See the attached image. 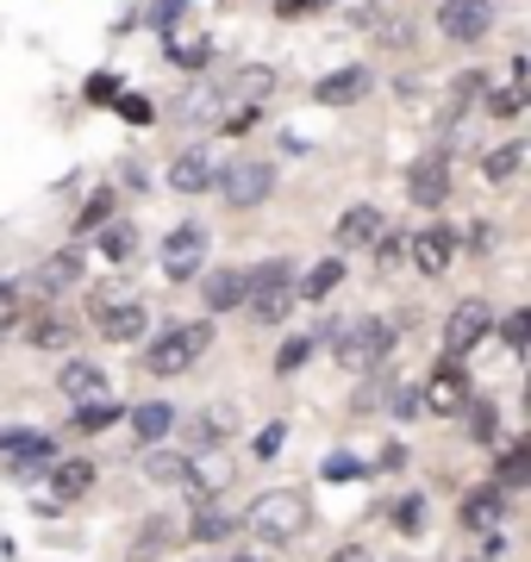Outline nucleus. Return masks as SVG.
I'll list each match as a JSON object with an SVG mask.
<instances>
[{
  "label": "nucleus",
  "mask_w": 531,
  "mask_h": 562,
  "mask_svg": "<svg viewBox=\"0 0 531 562\" xmlns=\"http://www.w3.org/2000/svg\"><path fill=\"white\" fill-rule=\"evenodd\" d=\"M245 525L257 531V543H294V538H307V525H313V506L301 487H269V494H257L245 513Z\"/></svg>",
  "instance_id": "1"
},
{
  "label": "nucleus",
  "mask_w": 531,
  "mask_h": 562,
  "mask_svg": "<svg viewBox=\"0 0 531 562\" xmlns=\"http://www.w3.org/2000/svg\"><path fill=\"white\" fill-rule=\"evenodd\" d=\"M331 357L344 362L350 375H375L394 357V325L388 319H350L331 331Z\"/></svg>",
  "instance_id": "2"
},
{
  "label": "nucleus",
  "mask_w": 531,
  "mask_h": 562,
  "mask_svg": "<svg viewBox=\"0 0 531 562\" xmlns=\"http://www.w3.org/2000/svg\"><path fill=\"white\" fill-rule=\"evenodd\" d=\"M245 301L263 325H282L287 306H294V262L269 257V262H257V269H245Z\"/></svg>",
  "instance_id": "3"
},
{
  "label": "nucleus",
  "mask_w": 531,
  "mask_h": 562,
  "mask_svg": "<svg viewBox=\"0 0 531 562\" xmlns=\"http://www.w3.org/2000/svg\"><path fill=\"white\" fill-rule=\"evenodd\" d=\"M206 350H213V325H206V319L169 325L163 338L144 350V369H150V375H182V369H194Z\"/></svg>",
  "instance_id": "4"
},
{
  "label": "nucleus",
  "mask_w": 531,
  "mask_h": 562,
  "mask_svg": "<svg viewBox=\"0 0 531 562\" xmlns=\"http://www.w3.org/2000/svg\"><path fill=\"white\" fill-rule=\"evenodd\" d=\"M488 331H494V306L488 301H456V306H450V319H444V357L463 362L475 344L488 338Z\"/></svg>",
  "instance_id": "5"
},
{
  "label": "nucleus",
  "mask_w": 531,
  "mask_h": 562,
  "mask_svg": "<svg viewBox=\"0 0 531 562\" xmlns=\"http://www.w3.org/2000/svg\"><path fill=\"white\" fill-rule=\"evenodd\" d=\"M213 188H219V201L225 206H263L269 201V188H275V169L269 162H231L225 176H213Z\"/></svg>",
  "instance_id": "6"
},
{
  "label": "nucleus",
  "mask_w": 531,
  "mask_h": 562,
  "mask_svg": "<svg viewBox=\"0 0 531 562\" xmlns=\"http://www.w3.org/2000/svg\"><path fill=\"white\" fill-rule=\"evenodd\" d=\"M426 406H431V419H456V413L470 406V369L456 357H444L426 375Z\"/></svg>",
  "instance_id": "7"
},
{
  "label": "nucleus",
  "mask_w": 531,
  "mask_h": 562,
  "mask_svg": "<svg viewBox=\"0 0 531 562\" xmlns=\"http://www.w3.org/2000/svg\"><path fill=\"white\" fill-rule=\"evenodd\" d=\"M438 32L450 44H482L494 32V7L488 0H444L438 7Z\"/></svg>",
  "instance_id": "8"
},
{
  "label": "nucleus",
  "mask_w": 531,
  "mask_h": 562,
  "mask_svg": "<svg viewBox=\"0 0 531 562\" xmlns=\"http://www.w3.org/2000/svg\"><path fill=\"white\" fill-rule=\"evenodd\" d=\"M206 269V232L201 225H176L163 238V276L169 281H194Z\"/></svg>",
  "instance_id": "9"
},
{
  "label": "nucleus",
  "mask_w": 531,
  "mask_h": 562,
  "mask_svg": "<svg viewBox=\"0 0 531 562\" xmlns=\"http://www.w3.org/2000/svg\"><path fill=\"white\" fill-rule=\"evenodd\" d=\"M407 262L419 276H450V262H456V238H450L444 225H426V232H413L407 238Z\"/></svg>",
  "instance_id": "10"
},
{
  "label": "nucleus",
  "mask_w": 531,
  "mask_h": 562,
  "mask_svg": "<svg viewBox=\"0 0 531 562\" xmlns=\"http://www.w3.org/2000/svg\"><path fill=\"white\" fill-rule=\"evenodd\" d=\"M407 201L413 206H444L450 201V162L444 157H419L407 169Z\"/></svg>",
  "instance_id": "11"
},
{
  "label": "nucleus",
  "mask_w": 531,
  "mask_h": 562,
  "mask_svg": "<svg viewBox=\"0 0 531 562\" xmlns=\"http://www.w3.org/2000/svg\"><path fill=\"white\" fill-rule=\"evenodd\" d=\"M144 325H150L144 301H120V306H106V313H94V331H101L106 344H138Z\"/></svg>",
  "instance_id": "12"
},
{
  "label": "nucleus",
  "mask_w": 531,
  "mask_h": 562,
  "mask_svg": "<svg viewBox=\"0 0 531 562\" xmlns=\"http://www.w3.org/2000/svg\"><path fill=\"white\" fill-rule=\"evenodd\" d=\"M125 419H132V438H138V443H163L169 431H176V419H182V413H176L169 401H138Z\"/></svg>",
  "instance_id": "13"
},
{
  "label": "nucleus",
  "mask_w": 531,
  "mask_h": 562,
  "mask_svg": "<svg viewBox=\"0 0 531 562\" xmlns=\"http://www.w3.org/2000/svg\"><path fill=\"white\" fill-rule=\"evenodd\" d=\"M213 176H219V169H213L206 150H182V157L169 162V188H176V194H206Z\"/></svg>",
  "instance_id": "14"
},
{
  "label": "nucleus",
  "mask_w": 531,
  "mask_h": 562,
  "mask_svg": "<svg viewBox=\"0 0 531 562\" xmlns=\"http://www.w3.org/2000/svg\"><path fill=\"white\" fill-rule=\"evenodd\" d=\"M57 387H63V394H69L76 406H82V401H106V375L94 369V362H82V357L57 369Z\"/></svg>",
  "instance_id": "15"
},
{
  "label": "nucleus",
  "mask_w": 531,
  "mask_h": 562,
  "mask_svg": "<svg viewBox=\"0 0 531 562\" xmlns=\"http://www.w3.org/2000/svg\"><path fill=\"white\" fill-rule=\"evenodd\" d=\"M76 338V319H63V313H25V344L32 350H69Z\"/></svg>",
  "instance_id": "16"
},
{
  "label": "nucleus",
  "mask_w": 531,
  "mask_h": 562,
  "mask_svg": "<svg viewBox=\"0 0 531 562\" xmlns=\"http://www.w3.org/2000/svg\"><path fill=\"white\" fill-rule=\"evenodd\" d=\"M369 81H375L369 69H338V76H326L319 88H313V101L319 106H350V101H363L369 94Z\"/></svg>",
  "instance_id": "17"
},
{
  "label": "nucleus",
  "mask_w": 531,
  "mask_h": 562,
  "mask_svg": "<svg viewBox=\"0 0 531 562\" xmlns=\"http://www.w3.org/2000/svg\"><path fill=\"white\" fill-rule=\"evenodd\" d=\"M44 475H50V494H57V501H82L88 487H94V462L69 457V462H50Z\"/></svg>",
  "instance_id": "18"
},
{
  "label": "nucleus",
  "mask_w": 531,
  "mask_h": 562,
  "mask_svg": "<svg viewBox=\"0 0 531 562\" xmlns=\"http://www.w3.org/2000/svg\"><path fill=\"white\" fill-rule=\"evenodd\" d=\"M76 281H82V250H57V257H44L32 288H38V294H63V288H76Z\"/></svg>",
  "instance_id": "19"
},
{
  "label": "nucleus",
  "mask_w": 531,
  "mask_h": 562,
  "mask_svg": "<svg viewBox=\"0 0 531 562\" xmlns=\"http://www.w3.org/2000/svg\"><path fill=\"white\" fill-rule=\"evenodd\" d=\"M225 106H231V101H225L219 81H201V88H194V94L182 101V125H219V120H225Z\"/></svg>",
  "instance_id": "20"
},
{
  "label": "nucleus",
  "mask_w": 531,
  "mask_h": 562,
  "mask_svg": "<svg viewBox=\"0 0 531 562\" xmlns=\"http://www.w3.org/2000/svg\"><path fill=\"white\" fill-rule=\"evenodd\" d=\"M238 525H245V519H238L231 506H213V501H206L201 513H194V525H188V538H194V543H225Z\"/></svg>",
  "instance_id": "21"
},
{
  "label": "nucleus",
  "mask_w": 531,
  "mask_h": 562,
  "mask_svg": "<svg viewBox=\"0 0 531 562\" xmlns=\"http://www.w3.org/2000/svg\"><path fill=\"white\" fill-rule=\"evenodd\" d=\"M507 519V494L500 487H475L470 501H463V525L470 531H488V525H500Z\"/></svg>",
  "instance_id": "22"
},
{
  "label": "nucleus",
  "mask_w": 531,
  "mask_h": 562,
  "mask_svg": "<svg viewBox=\"0 0 531 562\" xmlns=\"http://www.w3.org/2000/svg\"><path fill=\"white\" fill-rule=\"evenodd\" d=\"M206 306L213 313H238L245 306V269H213L206 276Z\"/></svg>",
  "instance_id": "23"
},
{
  "label": "nucleus",
  "mask_w": 531,
  "mask_h": 562,
  "mask_svg": "<svg viewBox=\"0 0 531 562\" xmlns=\"http://www.w3.org/2000/svg\"><path fill=\"white\" fill-rule=\"evenodd\" d=\"M338 281H344V257H319L307 276L294 281V288H301L307 301H331V288H338Z\"/></svg>",
  "instance_id": "24"
},
{
  "label": "nucleus",
  "mask_w": 531,
  "mask_h": 562,
  "mask_svg": "<svg viewBox=\"0 0 531 562\" xmlns=\"http://www.w3.org/2000/svg\"><path fill=\"white\" fill-rule=\"evenodd\" d=\"M382 206H350L344 220H338V244H375V232H382Z\"/></svg>",
  "instance_id": "25"
},
{
  "label": "nucleus",
  "mask_w": 531,
  "mask_h": 562,
  "mask_svg": "<svg viewBox=\"0 0 531 562\" xmlns=\"http://www.w3.org/2000/svg\"><path fill=\"white\" fill-rule=\"evenodd\" d=\"M526 482H531V443H507L500 469H494V487H526Z\"/></svg>",
  "instance_id": "26"
},
{
  "label": "nucleus",
  "mask_w": 531,
  "mask_h": 562,
  "mask_svg": "<svg viewBox=\"0 0 531 562\" xmlns=\"http://www.w3.org/2000/svg\"><path fill=\"white\" fill-rule=\"evenodd\" d=\"M519 162H526V144L512 138V144H500V150L482 157V176H488V181H512V176H519Z\"/></svg>",
  "instance_id": "27"
},
{
  "label": "nucleus",
  "mask_w": 531,
  "mask_h": 562,
  "mask_svg": "<svg viewBox=\"0 0 531 562\" xmlns=\"http://www.w3.org/2000/svg\"><path fill=\"white\" fill-rule=\"evenodd\" d=\"M120 419H125V413L113 401H82L69 425H76V431H106V425H120Z\"/></svg>",
  "instance_id": "28"
},
{
  "label": "nucleus",
  "mask_w": 531,
  "mask_h": 562,
  "mask_svg": "<svg viewBox=\"0 0 531 562\" xmlns=\"http://www.w3.org/2000/svg\"><path fill=\"white\" fill-rule=\"evenodd\" d=\"M463 419H470V438L475 443H500V413L488 401H470L463 406Z\"/></svg>",
  "instance_id": "29"
},
{
  "label": "nucleus",
  "mask_w": 531,
  "mask_h": 562,
  "mask_svg": "<svg viewBox=\"0 0 531 562\" xmlns=\"http://www.w3.org/2000/svg\"><path fill=\"white\" fill-rule=\"evenodd\" d=\"M101 257L106 262H132V257H138V225H106Z\"/></svg>",
  "instance_id": "30"
},
{
  "label": "nucleus",
  "mask_w": 531,
  "mask_h": 562,
  "mask_svg": "<svg viewBox=\"0 0 531 562\" xmlns=\"http://www.w3.org/2000/svg\"><path fill=\"white\" fill-rule=\"evenodd\" d=\"M426 494H407V501L394 506V531H400V538H419V531H426Z\"/></svg>",
  "instance_id": "31"
},
{
  "label": "nucleus",
  "mask_w": 531,
  "mask_h": 562,
  "mask_svg": "<svg viewBox=\"0 0 531 562\" xmlns=\"http://www.w3.org/2000/svg\"><path fill=\"white\" fill-rule=\"evenodd\" d=\"M106 220H113V188H94V194H88V206L76 213V232H101Z\"/></svg>",
  "instance_id": "32"
},
{
  "label": "nucleus",
  "mask_w": 531,
  "mask_h": 562,
  "mask_svg": "<svg viewBox=\"0 0 531 562\" xmlns=\"http://www.w3.org/2000/svg\"><path fill=\"white\" fill-rule=\"evenodd\" d=\"M225 419H231L225 406H213V413H201V419L188 425V443H194V450H206V443H219V438H225Z\"/></svg>",
  "instance_id": "33"
},
{
  "label": "nucleus",
  "mask_w": 531,
  "mask_h": 562,
  "mask_svg": "<svg viewBox=\"0 0 531 562\" xmlns=\"http://www.w3.org/2000/svg\"><path fill=\"white\" fill-rule=\"evenodd\" d=\"M144 475H150V482H182L188 457H176V450H150V457H144Z\"/></svg>",
  "instance_id": "34"
},
{
  "label": "nucleus",
  "mask_w": 531,
  "mask_h": 562,
  "mask_svg": "<svg viewBox=\"0 0 531 562\" xmlns=\"http://www.w3.org/2000/svg\"><path fill=\"white\" fill-rule=\"evenodd\" d=\"M319 475H326V482H357V475H369V469L350 457V450H331V457L319 462Z\"/></svg>",
  "instance_id": "35"
},
{
  "label": "nucleus",
  "mask_w": 531,
  "mask_h": 562,
  "mask_svg": "<svg viewBox=\"0 0 531 562\" xmlns=\"http://www.w3.org/2000/svg\"><path fill=\"white\" fill-rule=\"evenodd\" d=\"M494 120H519V113H526V81H512V88H500V94H494Z\"/></svg>",
  "instance_id": "36"
},
{
  "label": "nucleus",
  "mask_w": 531,
  "mask_h": 562,
  "mask_svg": "<svg viewBox=\"0 0 531 562\" xmlns=\"http://www.w3.org/2000/svg\"><path fill=\"white\" fill-rule=\"evenodd\" d=\"M500 338H507L512 350H526V338H531V313H526V306H512L507 319H500Z\"/></svg>",
  "instance_id": "37"
},
{
  "label": "nucleus",
  "mask_w": 531,
  "mask_h": 562,
  "mask_svg": "<svg viewBox=\"0 0 531 562\" xmlns=\"http://www.w3.org/2000/svg\"><path fill=\"white\" fill-rule=\"evenodd\" d=\"M307 357H313V338H287L282 350H275V369H282V375H294Z\"/></svg>",
  "instance_id": "38"
},
{
  "label": "nucleus",
  "mask_w": 531,
  "mask_h": 562,
  "mask_svg": "<svg viewBox=\"0 0 531 562\" xmlns=\"http://www.w3.org/2000/svg\"><path fill=\"white\" fill-rule=\"evenodd\" d=\"M120 301H138V294H132L125 281H106V288H94V294H88V313H106V306H120Z\"/></svg>",
  "instance_id": "39"
},
{
  "label": "nucleus",
  "mask_w": 531,
  "mask_h": 562,
  "mask_svg": "<svg viewBox=\"0 0 531 562\" xmlns=\"http://www.w3.org/2000/svg\"><path fill=\"white\" fill-rule=\"evenodd\" d=\"M25 319V288H13V281H0V325Z\"/></svg>",
  "instance_id": "40"
},
{
  "label": "nucleus",
  "mask_w": 531,
  "mask_h": 562,
  "mask_svg": "<svg viewBox=\"0 0 531 562\" xmlns=\"http://www.w3.org/2000/svg\"><path fill=\"white\" fill-rule=\"evenodd\" d=\"M169 543V513H157V519L144 525V538H138V557H150V550H163Z\"/></svg>",
  "instance_id": "41"
},
{
  "label": "nucleus",
  "mask_w": 531,
  "mask_h": 562,
  "mask_svg": "<svg viewBox=\"0 0 531 562\" xmlns=\"http://www.w3.org/2000/svg\"><path fill=\"white\" fill-rule=\"evenodd\" d=\"M369 250H375V262H394V257H407V238H394L388 225H382V232H375V244H369Z\"/></svg>",
  "instance_id": "42"
},
{
  "label": "nucleus",
  "mask_w": 531,
  "mask_h": 562,
  "mask_svg": "<svg viewBox=\"0 0 531 562\" xmlns=\"http://www.w3.org/2000/svg\"><path fill=\"white\" fill-rule=\"evenodd\" d=\"M331 0H275V13L282 20H313V13H326Z\"/></svg>",
  "instance_id": "43"
},
{
  "label": "nucleus",
  "mask_w": 531,
  "mask_h": 562,
  "mask_svg": "<svg viewBox=\"0 0 531 562\" xmlns=\"http://www.w3.org/2000/svg\"><path fill=\"white\" fill-rule=\"evenodd\" d=\"M120 120H132V125H150V101H144V94H125V101H120Z\"/></svg>",
  "instance_id": "44"
},
{
  "label": "nucleus",
  "mask_w": 531,
  "mask_h": 562,
  "mask_svg": "<svg viewBox=\"0 0 531 562\" xmlns=\"http://www.w3.org/2000/svg\"><path fill=\"white\" fill-rule=\"evenodd\" d=\"M326 562H369V550H363V543H338Z\"/></svg>",
  "instance_id": "45"
},
{
  "label": "nucleus",
  "mask_w": 531,
  "mask_h": 562,
  "mask_svg": "<svg viewBox=\"0 0 531 562\" xmlns=\"http://www.w3.org/2000/svg\"><path fill=\"white\" fill-rule=\"evenodd\" d=\"M275 450H282V425H269L263 438H257V457H275Z\"/></svg>",
  "instance_id": "46"
},
{
  "label": "nucleus",
  "mask_w": 531,
  "mask_h": 562,
  "mask_svg": "<svg viewBox=\"0 0 531 562\" xmlns=\"http://www.w3.org/2000/svg\"><path fill=\"white\" fill-rule=\"evenodd\" d=\"M88 101H113V76H94V81H88Z\"/></svg>",
  "instance_id": "47"
},
{
  "label": "nucleus",
  "mask_w": 531,
  "mask_h": 562,
  "mask_svg": "<svg viewBox=\"0 0 531 562\" xmlns=\"http://www.w3.org/2000/svg\"><path fill=\"white\" fill-rule=\"evenodd\" d=\"M231 562H269L263 550H245V557H231Z\"/></svg>",
  "instance_id": "48"
},
{
  "label": "nucleus",
  "mask_w": 531,
  "mask_h": 562,
  "mask_svg": "<svg viewBox=\"0 0 531 562\" xmlns=\"http://www.w3.org/2000/svg\"><path fill=\"white\" fill-rule=\"evenodd\" d=\"M163 7H176V0H163Z\"/></svg>",
  "instance_id": "49"
}]
</instances>
